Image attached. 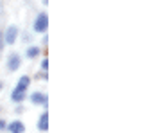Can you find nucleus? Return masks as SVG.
<instances>
[{"instance_id":"obj_1","label":"nucleus","mask_w":147,"mask_h":133,"mask_svg":"<svg viewBox=\"0 0 147 133\" xmlns=\"http://www.w3.org/2000/svg\"><path fill=\"white\" fill-rule=\"evenodd\" d=\"M47 27H49V16H47V14H40V16L36 18V22H34L36 33H45Z\"/></svg>"},{"instance_id":"obj_2","label":"nucleus","mask_w":147,"mask_h":133,"mask_svg":"<svg viewBox=\"0 0 147 133\" xmlns=\"http://www.w3.org/2000/svg\"><path fill=\"white\" fill-rule=\"evenodd\" d=\"M29 83H31L29 76H22L20 81H18V85H16V88H14V92H22V94H25V90L29 88Z\"/></svg>"},{"instance_id":"obj_3","label":"nucleus","mask_w":147,"mask_h":133,"mask_svg":"<svg viewBox=\"0 0 147 133\" xmlns=\"http://www.w3.org/2000/svg\"><path fill=\"white\" fill-rule=\"evenodd\" d=\"M16 27L14 25H11L9 29H7V33H5V43H9V45H13L14 43V40H16Z\"/></svg>"},{"instance_id":"obj_4","label":"nucleus","mask_w":147,"mask_h":133,"mask_svg":"<svg viewBox=\"0 0 147 133\" xmlns=\"http://www.w3.org/2000/svg\"><path fill=\"white\" fill-rule=\"evenodd\" d=\"M7 128H9V131H11V133H24V131H25L24 122H20V121H14V122H11Z\"/></svg>"},{"instance_id":"obj_5","label":"nucleus","mask_w":147,"mask_h":133,"mask_svg":"<svg viewBox=\"0 0 147 133\" xmlns=\"http://www.w3.org/2000/svg\"><path fill=\"white\" fill-rule=\"evenodd\" d=\"M38 128H40L41 131H47V130H49V113H47V112L40 117V121H38Z\"/></svg>"},{"instance_id":"obj_6","label":"nucleus","mask_w":147,"mask_h":133,"mask_svg":"<svg viewBox=\"0 0 147 133\" xmlns=\"http://www.w3.org/2000/svg\"><path fill=\"white\" fill-rule=\"evenodd\" d=\"M7 66H9V70H16L18 66H20V56L13 54V56L9 58V63H7Z\"/></svg>"},{"instance_id":"obj_7","label":"nucleus","mask_w":147,"mask_h":133,"mask_svg":"<svg viewBox=\"0 0 147 133\" xmlns=\"http://www.w3.org/2000/svg\"><path fill=\"white\" fill-rule=\"evenodd\" d=\"M31 101L32 102H38V105H47V95H43V94H32L31 95Z\"/></svg>"},{"instance_id":"obj_8","label":"nucleus","mask_w":147,"mask_h":133,"mask_svg":"<svg viewBox=\"0 0 147 133\" xmlns=\"http://www.w3.org/2000/svg\"><path fill=\"white\" fill-rule=\"evenodd\" d=\"M11 99L16 101V102H22V101L25 99V94H22V92H13V94H11Z\"/></svg>"},{"instance_id":"obj_9","label":"nucleus","mask_w":147,"mask_h":133,"mask_svg":"<svg viewBox=\"0 0 147 133\" xmlns=\"http://www.w3.org/2000/svg\"><path fill=\"white\" fill-rule=\"evenodd\" d=\"M38 54H40V49H38V47H32V49L27 50V56H29V58H36Z\"/></svg>"},{"instance_id":"obj_10","label":"nucleus","mask_w":147,"mask_h":133,"mask_svg":"<svg viewBox=\"0 0 147 133\" xmlns=\"http://www.w3.org/2000/svg\"><path fill=\"white\" fill-rule=\"evenodd\" d=\"M47 66H49V60H43V61H41V69L47 70Z\"/></svg>"},{"instance_id":"obj_11","label":"nucleus","mask_w":147,"mask_h":133,"mask_svg":"<svg viewBox=\"0 0 147 133\" xmlns=\"http://www.w3.org/2000/svg\"><path fill=\"white\" fill-rule=\"evenodd\" d=\"M4 128H5V122H4L2 119H0V130H4Z\"/></svg>"},{"instance_id":"obj_12","label":"nucleus","mask_w":147,"mask_h":133,"mask_svg":"<svg viewBox=\"0 0 147 133\" xmlns=\"http://www.w3.org/2000/svg\"><path fill=\"white\" fill-rule=\"evenodd\" d=\"M0 50H2V36H0Z\"/></svg>"}]
</instances>
